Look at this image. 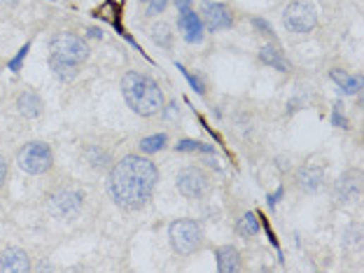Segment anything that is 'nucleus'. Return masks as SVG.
Returning <instances> with one entry per match:
<instances>
[{"label": "nucleus", "mask_w": 364, "mask_h": 273, "mask_svg": "<svg viewBox=\"0 0 364 273\" xmlns=\"http://www.w3.org/2000/svg\"><path fill=\"white\" fill-rule=\"evenodd\" d=\"M121 96L126 105L138 117H154L164 110V89L154 78L138 71H126L121 75Z\"/></svg>", "instance_id": "f03ea898"}, {"label": "nucleus", "mask_w": 364, "mask_h": 273, "mask_svg": "<svg viewBox=\"0 0 364 273\" xmlns=\"http://www.w3.org/2000/svg\"><path fill=\"white\" fill-rule=\"evenodd\" d=\"M173 3H176V10H178V12L189 10V7H192V0H173Z\"/></svg>", "instance_id": "7c9ffc66"}, {"label": "nucleus", "mask_w": 364, "mask_h": 273, "mask_svg": "<svg viewBox=\"0 0 364 273\" xmlns=\"http://www.w3.org/2000/svg\"><path fill=\"white\" fill-rule=\"evenodd\" d=\"M332 124L336 126V128H348V119H346L344 112H341V103L334 105V112H332Z\"/></svg>", "instance_id": "cd10ccee"}, {"label": "nucleus", "mask_w": 364, "mask_h": 273, "mask_svg": "<svg viewBox=\"0 0 364 273\" xmlns=\"http://www.w3.org/2000/svg\"><path fill=\"white\" fill-rule=\"evenodd\" d=\"M292 182L303 194H317L324 187V182H327V171L317 164H303L294 171Z\"/></svg>", "instance_id": "9b49d317"}, {"label": "nucleus", "mask_w": 364, "mask_h": 273, "mask_svg": "<svg viewBox=\"0 0 364 273\" xmlns=\"http://www.w3.org/2000/svg\"><path fill=\"white\" fill-rule=\"evenodd\" d=\"M260 63L264 66H269L273 68V71H278V73H290V61H287L285 56V51L278 47L276 42H271V44H262L260 47Z\"/></svg>", "instance_id": "dca6fc26"}, {"label": "nucleus", "mask_w": 364, "mask_h": 273, "mask_svg": "<svg viewBox=\"0 0 364 273\" xmlns=\"http://www.w3.org/2000/svg\"><path fill=\"white\" fill-rule=\"evenodd\" d=\"M199 17L203 21V28L212 30H229L236 24V14L226 3H219V0H201L199 5Z\"/></svg>", "instance_id": "1a4fd4ad"}, {"label": "nucleus", "mask_w": 364, "mask_h": 273, "mask_svg": "<svg viewBox=\"0 0 364 273\" xmlns=\"http://www.w3.org/2000/svg\"><path fill=\"white\" fill-rule=\"evenodd\" d=\"M180 68V71H182V75H185V78H187V82H189V85H192V89L196 91V94H206V85H203V82L199 80V78H196V75H192V73H189V71H185V68H182V66H178Z\"/></svg>", "instance_id": "a878e982"}, {"label": "nucleus", "mask_w": 364, "mask_h": 273, "mask_svg": "<svg viewBox=\"0 0 364 273\" xmlns=\"http://www.w3.org/2000/svg\"><path fill=\"white\" fill-rule=\"evenodd\" d=\"M49 54L63 59L68 63L82 66L89 61L91 49H89V42L85 37L75 35L71 30H61V33H54L49 37Z\"/></svg>", "instance_id": "0eeeda50"}, {"label": "nucleus", "mask_w": 364, "mask_h": 273, "mask_svg": "<svg viewBox=\"0 0 364 273\" xmlns=\"http://www.w3.org/2000/svg\"><path fill=\"white\" fill-rule=\"evenodd\" d=\"M150 35H152V40H154L157 47H164V49L173 47V35H176V33H173L171 24H166V21H159V24L152 26Z\"/></svg>", "instance_id": "412c9836"}, {"label": "nucleus", "mask_w": 364, "mask_h": 273, "mask_svg": "<svg viewBox=\"0 0 364 273\" xmlns=\"http://www.w3.org/2000/svg\"><path fill=\"white\" fill-rule=\"evenodd\" d=\"M14 105H17V112L26 119H35L42 115L44 110V101L42 96L33 89H21L17 98H14Z\"/></svg>", "instance_id": "4468645a"}, {"label": "nucleus", "mask_w": 364, "mask_h": 273, "mask_svg": "<svg viewBox=\"0 0 364 273\" xmlns=\"http://www.w3.org/2000/svg\"><path fill=\"white\" fill-rule=\"evenodd\" d=\"M140 3H147V0H140Z\"/></svg>", "instance_id": "72a5a7b5"}, {"label": "nucleus", "mask_w": 364, "mask_h": 273, "mask_svg": "<svg viewBox=\"0 0 364 273\" xmlns=\"http://www.w3.org/2000/svg\"><path fill=\"white\" fill-rule=\"evenodd\" d=\"M362 182L364 176L360 169H348L339 176V180L332 187V199L339 206H355L362 199Z\"/></svg>", "instance_id": "9d476101"}, {"label": "nucleus", "mask_w": 364, "mask_h": 273, "mask_svg": "<svg viewBox=\"0 0 364 273\" xmlns=\"http://www.w3.org/2000/svg\"><path fill=\"white\" fill-rule=\"evenodd\" d=\"M215 262L219 273H238L243 271V257L236 245H219L215 250Z\"/></svg>", "instance_id": "2eb2a0df"}, {"label": "nucleus", "mask_w": 364, "mask_h": 273, "mask_svg": "<svg viewBox=\"0 0 364 273\" xmlns=\"http://www.w3.org/2000/svg\"><path fill=\"white\" fill-rule=\"evenodd\" d=\"M166 145H169V135L166 133H154V135H147V138H142L138 142V150L140 154H157V152H162Z\"/></svg>", "instance_id": "4be33fe9"}, {"label": "nucleus", "mask_w": 364, "mask_h": 273, "mask_svg": "<svg viewBox=\"0 0 364 273\" xmlns=\"http://www.w3.org/2000/svg\"><path fill=\"white\" fill-rule=\"evenodd\" d=\"M283 26L287 28V33L294 35L313 33L317 28V10L310 3L294 0L283 10Z\"/></svg>", "instance_id": "6e6552de"}, {"label": "nucleus", "mask_w": 364, "mask_h": 273, "mask_svg": "<svg viewBox=\"0 0 364 273\" xmlns=\"http://www.w3.org/2000/svg\"><path fill=\"white\" fill-rule=\"evenodd\" d=\"M329 78L336 82V87L344 91V94H360V89L364 87V80L362 75H348L346 71H341V68H332L329 71Z\"/></svg>", "instance_id": "aec40b11"}, {"label": "nucleus", "mask_w": 364, "mask_h": 273, "mask_svg": "<svg viewBox=\"0 0 364 273\" xmlns=\"http://www.w3.org/2000/svg\"><path fill=\"white\" fill-rule=\"evenodd\" d=\"M87 206V192L73 182H61L44 194V208L56 219H75Z\"/></svg>", "instance_id": "7ed1b4c3"}, {"label": "nucleus", "mask_w": 364, "mask_h": 273, "mask_svg": "<svg viewBox=\"0 0 364 273\" xmlns=\"http://www.w3.org/2000/svg\"><path fill=\"white\" fill-rule=\"evenodd\" d=\"M89 33H91V37H103V33L98 28H89Z\"/></svg>", "instance_id": "473e14b6"}, {"label": "nucleus", "mask_w": 364, "mask_h": 273, "mask_svg": "<svg viewBox=\"0 0 364 273\" xmlns=\"http://www.w3.org/2000/svg\"><path fill=\"white\" fill-rule=\"evenodd\" d=\"M283 192H285V189H283V187H278V192L269 196V206H271V208H273V206H276V203H278V199H280V196H283Z\"/></svg>", "instance_id": "2f4dec72"}, {"label": "nucleus", "mask_w": 364, "mask_h": 273, "mask_svg": "<svg viewBox=\"0 0 364 273\" xmlns=\"http://www.w3.org/2000/svg\"><path fill=\"white\" fill-rule=\"evenodd\" d=\"M169 243L178 257H192L206 245L203 224L194 217H180L169 224Z\"/></svg>", "instance_id": "20e7f679"}, {"label": "nucleus", "mask_w": 364, "mask_h": 273, "mask_svg": "<svg viewBox=\"0 0 364 273\" xmlns=\"http://www.w3.org/2000/svg\"><path fill=\"white\" fill-rule=\"evenodd\" d=\"M49 68H51V73H54V78L59 82H63V85H71V82L78 80L80 71H82V66L68 63V61L59 59V56H51V54H49Z\"/></svg>", "instance_id": "6ab92c4d"}, {"label": "nucleus", "mask_w": 364, "mask_h": 273, "mask_svg": "<svg viewBox=\"0 0 364 273\" xmlns=\"http://www.w3.org/2000/svg\"><path fill=\"white\" fill-rule=\"evenodd\" d=\"M171 0H147V17H157L169 7Z\"/></svg>", "instance_id": "bb28decb"}, {"label": "nucleus", "mask_w": 364, "mask_h": 273, "mask_svg": "<svg viewBox=\"0 0 364 273\" xmlns=\"http://www.w3.org/2000/svg\"><path fill=\"white\" fill-rule=\"evenodd\" d=\"M17 166L26 176H47L54 169V150L44 140H28L17 150Z\"/></svg>", "instance_id": "39448f33"}, {"label": "nucleus", "mask_w": 364, "mask_h": 273, "mask_svg": "<svg viewBox=\"0 0 364 273\" xmlns=\"http://www.w3.org/2000/svg\"><path fill=\"white\" fill-rule=\"evenodd\" d=\"M82 157H85V162L94 171H110L112 162H115L110 152L105 150L103 145H96V142H89V145H85V150H82Z\"/></svg>", "instance_id": "f3484780"}, {"label": "nucleus", "mask_w": 364, "mask_h": 273, "mask_svg": "<svg viewBox=\"0 0 364 273\" xmlns=\"http://www.w3.org/2000/svg\"><path fill=\"white\" fill-rule=\"evenodd\" d=\"M253 26H255V28H260V30H262V35H269L271 40H273V28H271L269 21H264V19L257 17V19H253Z\"/></svg>", "instance_id": "c756f323"}, {"label": "nucleus", "mask_w": 364, "mask_h": 273, "mask_svg": "<svg viewBox=\"0 0 364 273\" xmlns=\"http://www.w3.org/2000/svg\"><path fill=\"white\" fill-rule=\"evenodd\" d=\"M236 233L241 238H257L262 233V219L260 215H257L255 210H248V212H243V215L236 219Z\"/></svg>", "instance_id": "a211bd4d"}, {"label": "nucleus", "mask_w": 364, "mask_h": 273, "mask_svg": "<svg viewBox=\"0 0 364 273\" xmlns=\"http://www.w3.org/2000/svg\"><path fill=\"white\" fill-rule=\"evenodd\" d=\"M212 187H215V182H212V176L203 169V166H196V164L185 166V169H180L176 176L178 194H182L189 201L206 199V196L212 194Z\"/></svg>", "instance_id": "423d86ee"}, {"label": "nucleus", "mask_w": 364, "mask_h": 273, "mask_svg": "<svg viewBox=\"0 0 364 273\" xmlns=\"http://www.w3.org/2000/svg\"><path fill=\"white\" fill-rule=\"evenodd\" d=\"M7 180H10V162H7V157L0 154V192H3Z\"/></svg>", "instance_id": "c85d7f7f"}, {"label": "nucleus", "mask_w": 364, "mask_h": 273, "mask_svg": "<svg viewBox=\"0 0 364 273\" xmlns=\"http://www.w3.org/2000/svg\"><path fill=\"white\" fill-rule=\"evenodd\" d=\"M176 24L182 30V35H185V40L189 44L203 42V21L199 17V12H194L192 7H189V10L178 12V21H176Z\"/></svg>", "instance_id": "ddd939ff"}, {"label": "nucleus", "mask_w": 364, "mask_h": 273, "mask_svg": "<svg viewBox=\"0 0 364 273\" xmlns=\"http://www.w3.org/2000/svg\"><path fill=\"white\" fill-rule=\"evenodd\" d=\"M33 271V264H30V255L24 248L10 245L0 253V273H28Z\"/></svg>", "instance_id": "f8f14e48"}, {"label": "nucleus", "mask_w": 364, "mask_h": 273, "mask_svg": "<svg viewBox=\"0 0 364 273\" xmlns=\"http://www.w3.org/2000/svg\"><path fill=\"white\" fill-rule=\"evenodd\" d=\"M28 49H30V42H26L24 47H21L17 51V56L7 61V71H12V73H19L21 71V66H24V59L28 56Z\"/></svg>", "instance_id": "393cba45"}, {"label": "nucleus", "mask_w": 364, "mask_h": 273, "mask_svg": "<svg viewBox=\"0 0 364 273\" xmlns=\"http://www.w3.org/2000/svg\"><path fill=\"white\" fill-rule=\"evenodd\" d=\"M344 245L346 248H360L362 245V226L360 224H351L344 229Z\"/></svg>", "instance_id": "b1692460"}, {"label": "nucleus", "mask_w": 364, "mask_h": 273, "mask_svg": "<svg viewBox=\"0 0 364 273\" xmlns=\"http://www.w3.org/2000/svg\"><path fill=\"white\" fill-rule=\"evenodd\" d=\"M176 152H203V154H215V147L206 145L201 140H180L176 145Z\"/></svg>", "instance_id": "5701e85b"}, {"label": "nucleus", "mask_w": 364, "mask_h": 273, "mask_svg": "<svg viewBox=\"0 0 364 273\" xmlns=\"http://www.w3.org/2000/svg\"><path fill=\"white\" fill-rule=\"evenodd\" d=\"M159 182V166L147 154H126L112 162L108 171V194L115 206L135 212L152 201Z\"/></svg>", "instance_id": "f257e3e1"}]
</instances>
